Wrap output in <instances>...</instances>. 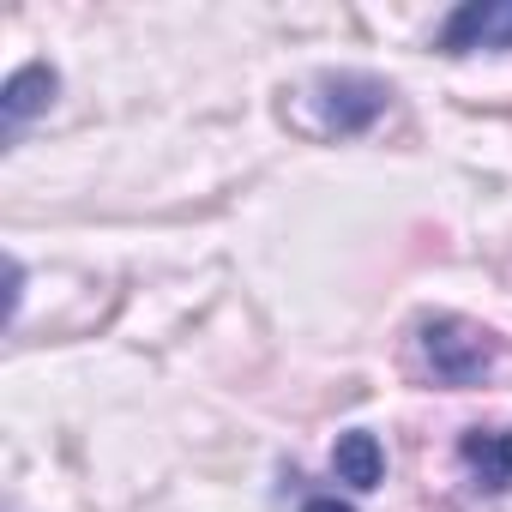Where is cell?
<instances>
[{
	"label": "cell",
	"instance_id": "obj_5",
	"mask_svg": "<svg viewBox=\"0 0 512 512\" xmlns=\"http://www.w3.org/2000/svg\"><path fill=\"white\" fill-rule=\"evenodd\" d=\"M458 464L476 476V488L500 494L512 488V428H464L458 434Z\"/></svg>",
	"mask_w": 512,
	"mask_h": 512
},
{
	"label": "cell",
	"instance_id": "obj_2",
	"mask_svg": "<svg viewBox=\"0 0 512 512\" xmlns=\"http://www.w3.org/2000/svg\"><path fill=\"white\" fill-rule=\"evenodd\" d=\"M314 109H320L326 133L356 139V133H368L392 109V85L374 79V73H320L314 79Z\"/></svg>",
	"mask_w": 512,
	"mask_h": 512
},
{
	"label": "cell",
	"instance_id": "obj_7",
	"mask_svg": "<svg viewBox=\"0 0 512 512\" xmlns=\"http://www.w3.org/2000/svg\"><path fill=\"white\" fill-rule=\"evenodd\" d=\"M302 512H356L350 500H338V494H308L302 500Z\"/></svg>",
	"mask_w": 512,
	"mask_h": 512
},
{
	"label": "cell",
	"instance_id": "obj_6",
	"mask_svg": "<svg viewBox=\"0 0 512 512\" xmlns=\"http://www.w3.org/2000/svg\"><path fill=\"white\" fill-rule=\"evenodd\" d=\"M332 470H338L344 488L374 494V488L386 482V446H380V434H368V428L338 434V446H332Z\"/></svg>",
	"mask_w": 512,
	"mask_h": 512
},
{
	"label": "cell",
	"instance_id": "obj_4",
	"mask_svg": "<svg viewBox=\"0 0 512 512\" xmlns=\"http://www.w3.org/2000/svg\"><path fill=\"white\" fill-rule=\"evenodd\" d=\"M55 91H61V73L49 61H25L7 79V91H0V133H7V145H19V133L55 103Z\"/></svg>",
	"mask_w": 512,
	"mask_h": 512
},
{
	"label": "cell",
	"instance_id": "obj_1",
	"mask_svg": "<svg viewBox=\"0 0 512 512\" xmlns=\"http://www.w3.org/2000/svg\"><path fill=\"white\" fill-rule=\"evenodd\" d=\"M416 350L440 386H482L488 368L500 362V338L464 314H428L416 326Z\"/></svg>",
	"mask_w": 512,
	"mask_h": 512
},
{
	"label": "cell",
	"instance_id": "obj_3",
	"mask_svg": "<svg viewBox=\"0 0 512 512\" xmlns=\"http://www.w3.org/2000/svg\"><path fill=\"white\" fill-rule=\"evenodd\" d=\"M440 55H506L512 49V0H464L440 25Z\"/></svg>",
	"mask_w": 512,
	"mask_h": 512
}]
</instances>
